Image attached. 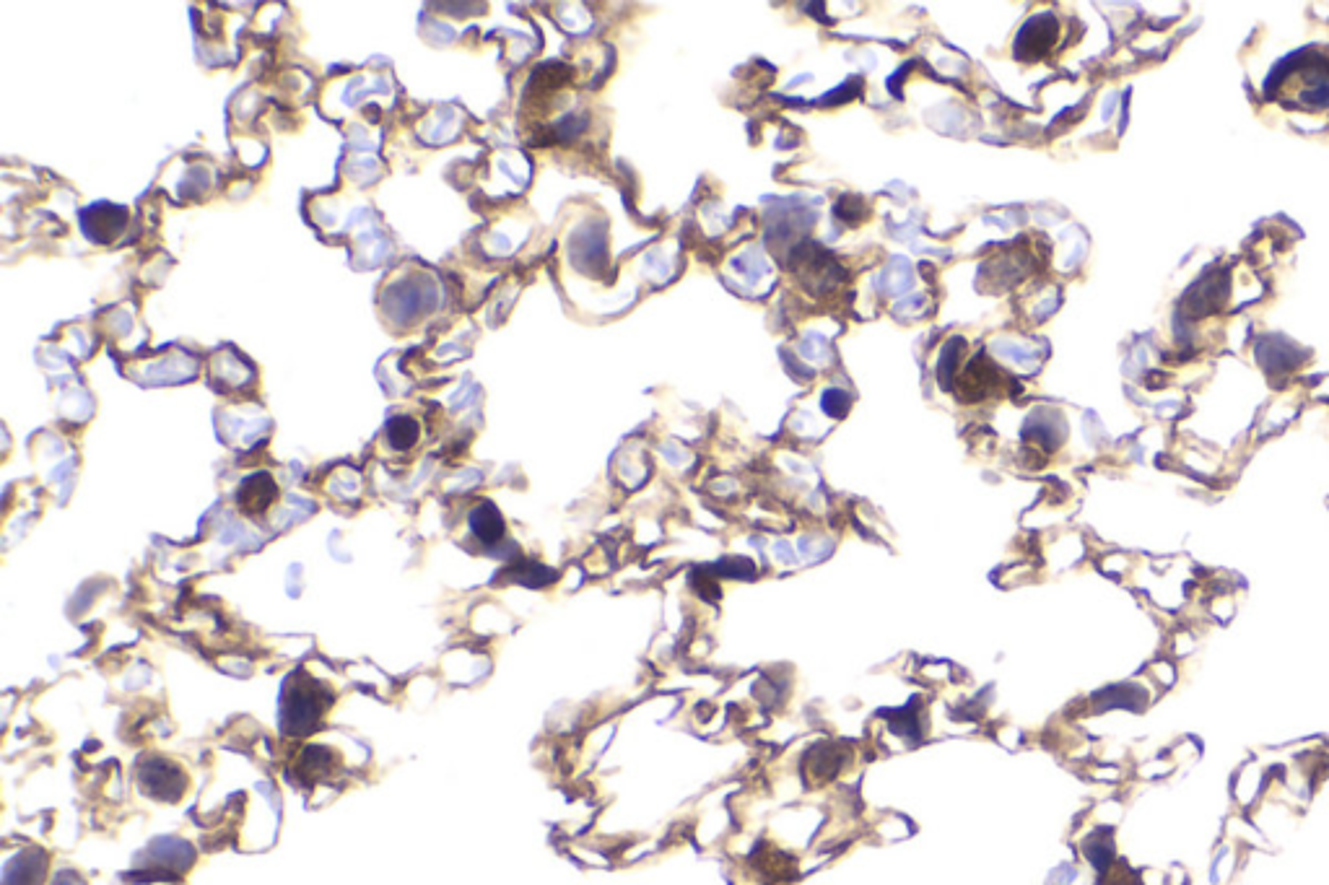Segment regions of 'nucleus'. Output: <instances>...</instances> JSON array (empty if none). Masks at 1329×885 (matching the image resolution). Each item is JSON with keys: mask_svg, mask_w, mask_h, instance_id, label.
<instances>
[{"mask_svg": "<svg viewBox=\"0 0 1329 885\" xmlns=\"http://www.w3.org/2000/svg\"><path fill=\"white\" fill-rule=\"evenodd\" d=\"M125 224H128V211L120 206H110V203H99L81 216V229L89 239L97 237L102 231L99 226H104V242L115 237Z\"/></svg>", "mask_w": 1329, "mask_h": 885, "instance_id": "f03ea898", "label": "nucleus"}, {"mask_svg": "<svg viewBox=\"0 0 1329 885\" xmlns=\"http://www.w3.org/2000/svg\"><path fill=\"white\" fill-rule=\"evenodd\" d=\"M387 442L395 449L405 452L418 442V421L411 416H395L387 424Z\"/></svg>", "mask_w": 1329, "mask_h": 885, "instance_id": "20e7f679", "label": "nucleus"}, {"mask_svg": "<svg viewBox=\"0 0 1329 885\" xmlns=\"http://www.w3.org/2000/svg\"><path fill=\"white\" fill-rule=\"evenodd\" d=\"M276 481L268 473H255L239 486L237 504L244 514H263L276 501Z\"/></svg>", "mask_w": 1329, "mask_h": 885, "instance_id": "f257e3e1", "label": "nucleus"}, {"mask_svg": "<svg viewBox=\"0 0 1329 885\" xmlns=\"http://www.w3.org/2000/svg\"><path fill=\"white\" fill-rule=\"evenodd\" d=\"M470 527H473V533H476L478 540L486 543V546L496 543V540L504 535V520H501V514L496 512L494 504H488V501H483V504H478V507L473 509V514H470Z\"/></svg>", "mask_w": 1329, "mask_h": 885, "instance_id": "7ed1b4c3", "label": "nucleus"}]
</instances>
